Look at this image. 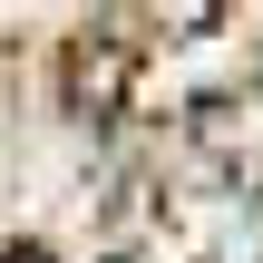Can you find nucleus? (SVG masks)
<instances>
[{
  "label": "nucleus",
  "mask_w": 263,
  "mask_h": 263,
  "mask_svg": "<svg viewBox=\"0 0 263 263\" xmlns=\"http://www.w3.org/2000/svg\"><path fill=\"white\" fill-rule=\"evenodd\" d=\"M0 263H49V254H39V244H20V254H0Z\"/></svg>",
  "instance_id": "1"
}]
</instances>
